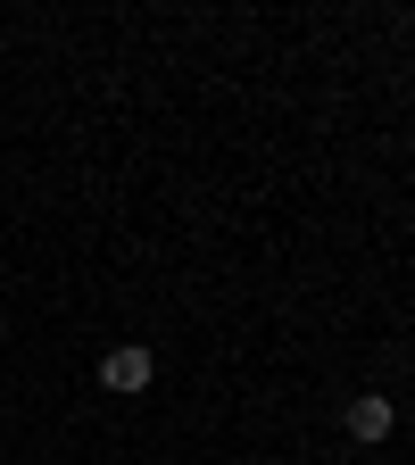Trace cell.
<instances>
[{"label": "cell", "instance_id": "cell-1", "mask_svg": "<svg viewBox=\"0 0 415 465\" xmlns=\"http://www.w3.org/2000/svg\"><path fill=\"white\" fill-rule=\"evenodd\" d=\"M100 382H108L116 399H133V391L158 382V358H150L142 341H116V349H100Z\"/></svg>", "mask_w": 415, "mask_h": 465}, {"label": "cell", "instance_id": "cell-2", "mask_svg": "<svg viewBox=\"0 0 415 465\" xmlns=\"http://www.w3.org/2000/svg\"><path fill=\"white\" fill-rule=\"evenodd\" d=\"M341 424H349V440H390V424H399V416H390V399H374V391H366V399H349V416H341Z\"/></svg>", "mask_w": 415, "mask_h": 465}]
</instances>
